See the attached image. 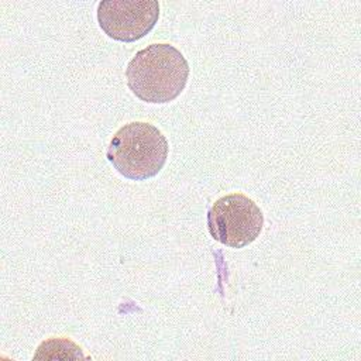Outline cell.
Instances as JSON below:
<instances>
[{"instance_id":"cell-2","label":"cell","mask_w":361,"mask_h":361,"mask_svg":"<svg viewBox=\"0 0 361 361\" xmlns=\"http://www.w3.org/2000/svg\"><path fill=\"white\" fill-rule=\"evenodd\" d=\"M169 152L166 137L145 121L124 124L111 138L107 159L127 179L145 180L164 168Z\"/></svg>"},{"instance_id":"cell-4","label":"cell","mask_w":361,"mask_h":361,"mask_svg":"<svg viewBox=\"0 0 361 361\" xmlns=\"http://www.w3.org/2000/svg\"><path fill=\"white\" fill-rule=\"evenodd\" d=\"M159 3L155 0H102L97 23L110 38L134 42L145 37L158 23Z\"/></svg>"},{"instance_id":"cell-3","label":"cell","mask_w":361,"mask_h":361,"mask_svg":"<svg viewBox=\"0 0 361 361\" xmlns=\"http://www.w3.org/2000/svg\"><path fill=\"white\" fill-rule=\"evenodd\" d=\"M262 226V210L243 193H230L217 199L207 212L210 235L230 248H243L255 241Z\"/></svg>"},{"instance_id":"cell-1","label":"cell","mask_w":361,"mask_h":361,"mask_svg":"<svg viewBox=\"0 0 361 361\" xmlns=\"http://www.w3.org/2000/svg\"><path fill=\"white\" fill-rule=\"evenodd\" d=\"M130 90L147 103H168L185 89L189 63L183 54L169 44H151L138 51L126 69Z\"/></svg>"}]
</instances>
